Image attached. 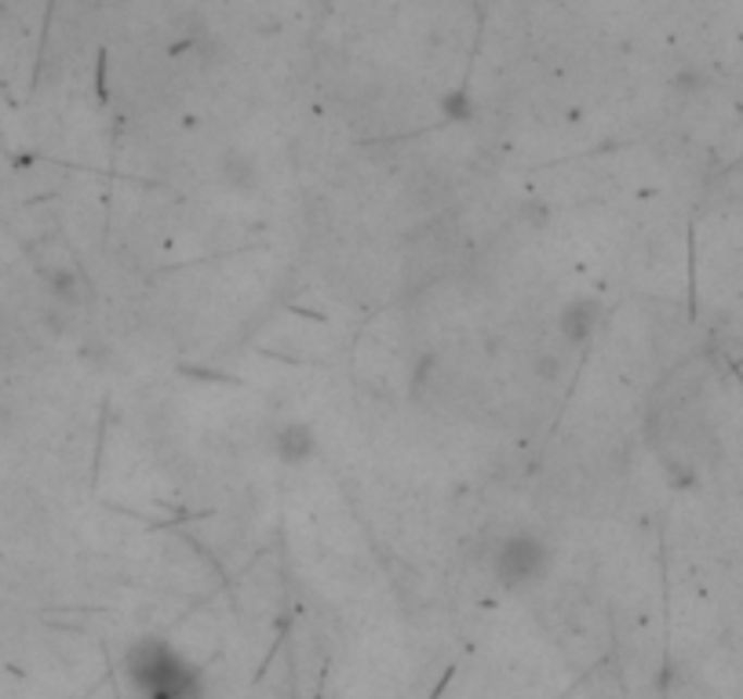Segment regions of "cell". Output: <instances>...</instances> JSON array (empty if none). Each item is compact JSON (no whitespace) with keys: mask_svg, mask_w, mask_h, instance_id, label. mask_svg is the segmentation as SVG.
<instances>
[{"mask_svg":"<svg viewBox=\"0 0 743 699\" xmlns=\"http://www.w3.org/2000/svg\"><path fill=\"white\" fill-rule=\"evenodd\" d=\"M124 677L139 699H205L201 671L164 638H143L124 660Z\"/></svg>","mask_w":743,"mask_h":699,"instance_id":"6da1fadb","label":"cell"},{"mask_svg":"<svg viewBox=\"0 0 743 699\" xmlns=\"http://www.w3.org/2000/svg\"><path fill=\"white\" fill-rule=\"evenodd\" d=\"M492 576L499 579V587L507 590H525L536 587V583L550 572V547L547 539H540L536 532H510L492 547V561H488Z\"/></svg>","mask_w":743,"mask_h":699,"instance_id":"7a4b0ae2","label":"cell"},{"mask_svg":"<svg viewBox=\"0 0 743 699\" xmlns=\"http://www.w3.org/2000/svg\"><path fill=\"white\" fill-rule=\"evenodd\" d=\"M274 452L281 463H288V466H307L313 455H318V437H313V430L307 423H299V420H292L285 426H277V434H274Z\"/></svg>","mask_w":743,"mask_h":699,"instance_id":"3957f363","label":"cell"},{"mask_svg":"<svg viewBox=\"0 0 743 699\" xmlns=\"http://www.w3.org/2000/svg\"><path fill=\"white\" fill-rule=\"evenodd\" d=\"M598 317H602V302L598 299H575L565 307L561 314V332L569 342H587L594 336V328H598Z\"/></svg>","mask_w":743,"mask_h":699,"instance_id":"277c9868","label":"cell"}]
</instances>
